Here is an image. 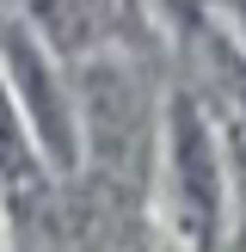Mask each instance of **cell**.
Here are the masks:
<instances>
[{"label":"cell","mask_w":246,"mask_h":252,"mask_svg":"<svg viewBox=\"0 0 246 252\" xmlns=\"http://www.w3.org/2000/svg\"><path fill=\"white\" fill-rule=\"evenodd\" d=\"M172 179H179V209L197 240H215V209H221V166L197 105H172Z\"/></svg>","instance_id":"6da1fadb"},{"label":"cell","mask_w":246,"mask_h":252,"mask_svg":"<svg viewBox=\"0 0 246 252\" xmlns=\"http://www.w3.org/2000/svg\"><path fill=\"white\" fill-rule=\"evenodd\" d=\"M6 62H12V80H19L25 105H31V123L43 129L49 154H62V160H68V154H74V142H68V117H62V98H56V86H49V74H43V56H37L25 37H12V43H6Z\"/></svg>","instance_id":"7a4b0ae2"},{"label":"cell","mask_w":246,"mask_h":252,"mask_svg":"<svg viewBox=\"0 0 246 252\" xmlns=\"http://www.w3.org/2000/svg\"><path fill=\"white\" fill-rule=\"evenodd\" d=\"M179 12H184V19H197V0H179Z\"/></svg>","instance_id":"3957f363"},{"label":"cell","mask_w":246,"mask_h":252,"mask_svg":"<svg viewBox=\"0 0 246 252\" xmlns=\"http://www.w3.org/2000/svg\"><path fill=\"white\" fill-rule=\"evenodd\" d=\"M240 179H246V166H240ZM240 252H246V228H240Z\"/></svg>","instance_id":"277c9868"}]
</instances>
